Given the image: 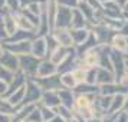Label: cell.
<instances>
[{
    "instance_id": "6da1fadb",
    "label": "cell",
    "mask_w": 128,
    "mask_h": 122,
    "mask_svg": "<svg viewBox=\"0 0 128 122\" xmlns=\"http://www.w3.org/2000/svg\"><path fill=\"white\" fill-rule=\"evenodd\" d=\"M4 24H6V30L9 35H12L13 32H14V20H12L10 17H6L4 20Z\"/></svg>"
},
{
    "instance_id": "3957f363",
    "label": "cell",
    "mask_w": 128,
    "mask_h": 122,
    "mask_svg": "<svg viewBox=\"0 0 128 122\" xmlns=\"http://www.w3.org/2000/svg\"><path fill=\"white\" fill-rule=\"evenodd\" d=\"M78 105H79V106H86L88 105V102H86V98H79L78 99Z\"/></svg>"
},
{
    "instance_id": "7a4b0ae2",
    "label": "cell",
    "mask_w": 128,
    "mask_h": 122,
    "mask_svg": "<svg viewBox=\"0 0 128 122\" xmlns=\"http://www.w3.org/2000/svg\"><path fill=\"white\" fill-rule=\"evenodd\" d=\"M75 76H76V81H85V72H82V70H78Z\"/></svg>"
}]
</instances>
